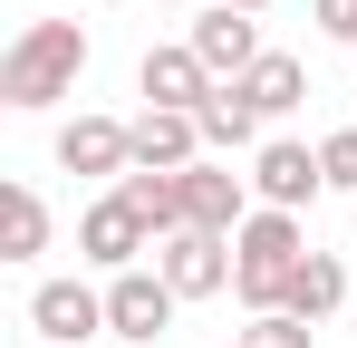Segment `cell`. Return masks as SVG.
<instances>
[{
	"mask_svg": "<svg viewBox=\"0 0 357 348\" xmlns=\"http://www.w3.org/2000/svg\"><path fill=\"white\" fill-rule=\"evenodd\" d=\"M39 252H49V203L29 184H10L0 194V261H39Z\"/></svg>",
	"mask_w": 357,
	"mask_h": 348,
	"instance_id": "obj_16",
	"label": "cell"
},
{
	"mask_svg": "<svg viewBox=\"0 0 357 348\" xmlns=\"http://www.w3.org/2000/svg\"><path fill=\"white\" fill-rule=\"evenodd\" d=\"M203 145H213V155H241V145H251V136H261V107H251V97H241L232 78H222V87H213V97H203Z\"/></svg>",
	"mask_w": 357,
	"mask_h": 348,
	"instance_id": "obj_15",
	"label": "cell"
},
{
	"mask_svg": "<svg viewBox=\"0 0 357 348\" xmlns=\"http://www.w3.org/2000/svg\"><path fill=\"white\" fill-rule=\"evenodd\" d=\"M77 78H87V29L77 20H29L0 58V107H20V116L59 107V97H77Z\"/></svg>",
	"mask_w": 357,
	"mask_h": 348,
	"instance_id": "obj_1",
	"label": "cell"
},
{
	"mask_svg": "<svg viewBox=\"0 0 357 348\" xmlns=\"http://www.w3.org/2000/svg\"><path fill=\"white\" fill-rule=\"evenodd\" d=\"M193 49H203L213 78H251V68H261V20L232 10V0H213V10L193 20Z\"/></svg>",
	"mask_w": 357,
	"mask_h": 348,
	"instance_id": "obj_11",
	"label": "cell"
},
{
	"mask_svg": "<svg viewBox=\"0 0 357 348\" xmlns=\"http://www.w3.org/2000/svg\"><path fill=\"white\" fill-rule=\"evenodd\" d=\"M232 87H241L261 116H290L299 97H309V68H299L290 49H261V68H251V78H232Z\"/></svg>",
	"mask_w": 357,
	"mask_h": 348,
	"instance_id": "obj_14",
	"label": "cell"
},
{
	"mask_svg": "<svg viewBox=\"0 0 357 348\" xmlns=\"http://www.w3.org/2000/svg\"><path fill=\"white\" fill-rule=\"evenodd\" d=\"M135 165H155V174L203 165V116L193 107H145L135 116Z\"/></svg>",
	"mask_w": 357,
	"mask_h": 348,
	"instance_id": "obj_12",
	"label": "cell"
},
{
	"mask_svg": "<svg viewBox=\"0 0 357 348\" xmlns=\"http://www.w3.org/2000/svg\"><path fill=\"white\" fill-rule=\"evenodd\" d=\"M165 10H174V0H165Z\"/></svg>",
	"mask_w": 357,
	"mask_h": 348,
	"instance_id": "obj_22",
	"label": "cell"
},
{
	"mask_svg": "<svg viewBox=\"0 0 357 348\" xmlns=\"http://www.w3.org/2000/svg\"><path fill=\"white\" fill-rule=\"evenodd\" d=\"M145 252H155V223H145L116 184H107V194L77 213V261H97V271H135Z\"/></svg>",
	"mask_w": 357,
	"mask_h": 348,
	"instance_id": "obj_4",
	"label": "cell"
},
{
	"mask_svg": "<svg viewBox=\"0 0 357 348\" xmlns=\"http://www.w3.org/2000/svg\"><path fill=\"white\" fill-rule=\"evenodd\" d=\"M241 348H309V319H290V310H261V319L241 329Z\"/></svg>",
	"mask_w": 357,
	"mask_h": 348,
	"instance_id": "obj_18",
	"label": "cell"
},
{
	"mask_svg": "<svg viewBox=\"0 0 357 348\" xmlns=\"http://www.w3.org/2000/svg\"><path fill=\"white\" fill-rule=\"evenodd\" d=\"M319 165H328V194H357V126H338L319 145Z\"/></svg>",
	"mask_w": 357,
	"mask_h": 348,
	"instance_id": "obj_19",
	"label": "cell"
},
{
	"mask_svg": "<svg viewBox=\"0 0 357 348\" xmlns=\"http://www.w3.org/2000/svg\"><path fill=\"white\" fill-rule=\"evenodd\" d=\"M29 329H39V348H87V339H107V290H87V281H39V290H29Z\"/></svg>",
	"mask_w": 357,
	"mask_h": 348,
	"instance_id": "obj_6",
	"label": "cell"
},
{
	"mask_svg": "<svg viewBox=\"0 0 357 348\" xmlns=\"http://www.w3.org/2000/svg\"><path fill=\"white\" fill-rule=\"evenodd\" d=\"M174 310H183V290L165 281V271H107V339H135V348H155L165 329H174Z\"/></svg>",
	"mask_w": 357,
	"mask_h": 348,
	"instance_id": "obj_3",
	"label": "cell"
},
{
	"mask_svg": "<svg viewBox=\"0 0 357 348\" xmlns=\"http://www.w3.org/2000/svg\"><path fill=\"white\" fill-rule=\"evenodd\" d=\"M116 194L155 223V242L165 232H183V174H155V165H135V174H116Z\"/></svg>",
	"mask_w": 357,
	"mask_h": 348,
	"instance_id": "obj_17",
	"label": "cell"
},
{
	"mask_svg": "<svg viewBox=\"0 0 357 348\" xmlns=\"http://www.w3.org/2000/svg\"><path fill=\"white\" fill-rule=\"evenodd\" d=\"M261 213V194H251V174H232L222 155H203V165H183V223L203 232H241Z\"/></svg>",
	"mask_w": 357,
	"mask_h": 348,
	"instance_id": "obj_8",
	"label": "cell"
},
{
	"mask_svg": "<svg viewBox=\"0 0 357 348\" xmlns=\"http://www.w3.org/2000/svg\"><path fill=\"white\" fill-rule=\"evenodd\" d=\"M232 10H251V20H261V10H271V0H232Z\"/></svg>",
	"mask_w": 357,
	"mask_h": 348,
	"instance_id": "obj_21",
	"label": "cell"
},
{
	"mask_svg": "<svg viewBox=\"0 0 357 348\" xmlns=\"http://www.w3.org/2000/svg\"><path fill=\"white\" fill-rule=\"evenodd\" d=\"M309 20H319L338 49H357V0H309Z\"/></svg>",
	"mask_w": 357,
	"mask_h": 348,
	"instance_id": "obj_20",
	"label": "cell"
},
{
	"mask_svg": "<svg viewBox=\"0 0 357 348\" xmlns=\"http://www.w3.org/2000/svg\"><path fill=\"white\" fill-rule=\"evenodd\" d=\"M338 300H348V261H338V252H309V261H299V281H290V300H280V310H290V319H309V329H319V319H338Z\"/></svg>",
	"mask_w": 357,
	"mask_h": 348,
	"instance_id": "obj_13",
	"label": "cell"
},
{
	"mask_svg": "<svg viewBox=\"0 0 357 348\" xmlns=\"http://www.w3.org/2000/svg\"><path fill=\"white\" fill-rule=\"evenodd\" d=\"M155 271L183 290V300H213V290H232V232H203V223H183L155 242Z\"/></svg>",
	"mask_w": 357,
	"mask_h": 348,
	"instance_id": "obj_5",
	"label": "cell"
},
{
	"mask_svg": "<svg viewBox=\"0 0 357 348\" xmlns=\"http://www.w3.org/2000/svg\"><path fill=\"white\" fill-rule=\"evenodd\" d=\"M348 58H357V49H348Z\"/></svg>",
	"mask_w": 357,
	"mask_h": 348,
	"instance_id": "obj_23",
	"label": "cell"
},
{
	"mask_svg": "<svg viewBox=\"0 0 357 348\" xmlns=\"http://www.w3.org/2000/svg\"><path fill=\"white\" fill-rule=\"evenodd\" d=\"M299 261H309L299 213L261 203V213L232 232V290H241V310H251V319H261V310H280V300H290V281H299Z\"/></svg>",
	"mask_w": 357,
	"mask_h": 348,
	"instance_id": "obj_2",
	"label": "cell"
},
{
	"mask_svg": "<svg viewBox=\"0 0 357 348\" xmlns=\"http://www.w3.org/2000/svg\"><path fill=\"white\" fill-rule=\"evenodd\" d=\"M213 87H222V78L203 68V49H193V39H174V49H145V68H135V97H145V107H203Z\"/></svg>",
	"mask_w": 357,
	"mask_h": 348,
	"instance_id": "obj_10",
	"label": "cell"
},
{
	"mask_svg": "<svg viewBox=\"0 0 357 348\" xmlns=\"http://www.w3.org/2000/svg\"><path fill=\"white\" fill-rule=\"evenodd\" d=\"M251 194L280 203V213H309V203L328 194V165H319L309 145H290V136H271V145H251Z\"/></svg>",
	"mask_w": 357,
	"mask_h": 348,
	"instance_id": "obj_7",
	"label": "cell"
},
{
	"mask_svg": "<svg viewBox=\"0 0 357 348\" xmlns=\"http://www.w3.org/2000/svg\"><path fill=\"white\" fill-rule=\"evenodd\" d=\"M59 174H135V126H116V116H68L59 126Z\"/></svg>",
	"mask_w": 357,
	"mask_h": 348,
	"instance_id": "obj_9",
	"label": "cell"
},
{
	"mask_svg": "<svg viewBox=\"0 0 357 348\" xmlns=\"http://www.w3.org/2000/svg\"><path fill=\"white\" fill-rule=\"evenodd\" d=\"M232 348H241V339H232Z\"/></svg>",
	"mask_w": 357,
	"mask_h": 348,
	"instance_id": "obj_24",
	"label": "cell"
}]
</instances>
